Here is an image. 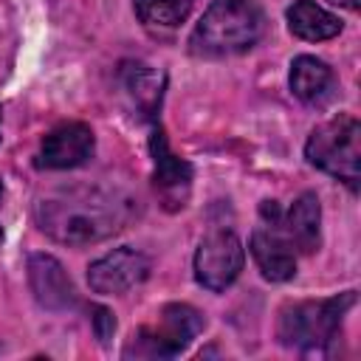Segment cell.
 <instances>
[{"label":"cell","mask_w":361,"mask_h":361,"mask_svg":"<svg viewBox=\"0 0 361 361\" xmlns=\"http://www.w3.org/2000/svg\"><path fill=\"white\" fill-rule=\"evenodd\" d=\"M135 214V200L104 183L56 186L37 197L34 220L42 234L62 245H93L118 234Z\"/></svg>","instance_id":"1"},{"label":"cell","mask_w":361,"mask_h":361,"mask_svg":"<svg viewBox=\"0 0 361 361\" xmlns=\"http://www.w3.org/2000/svg\"><path fill=\"white\" fill-rule=\"evenodd\" d=\"M265 31V14L257 0H212L197 20L189 51L197 56H231L254 48Z\"/></svg>","instance_id":"2"},{"label":"cell","mask_w":361,"mask_h":361,"mask_svg":"<svg viewBox=\"0 0 361 361\" xmlns=\"http://www.w3.org/2000/svg\"><path fill=\"white\" fill-rule=\"evenodd\" d=\"M353 305H355V290H344L327 299L290 302L279 310L276 338L282 347L322 355L336 344L341 333V322Z\"/></svg>","instance_id":"3"},{"label":"cell","mask_w":361,"mask_h":361,"mask_svg":"<svg viewBox=\"0 0 361 361\" xmlns=\"http://www.w3.org/2000/svg\"><path fill=\"white\" fill-rule=\"evenodd\" d=\"M305 158L316 169L341 180L350 192L358 189L361 178V124L350 113L319 124L305 144Z\"/></svg>","instance_id":"4"},{"label":"cell","mask_w":361,"mask_h":361,"mask_svg":"<svg viewBox=\"0 0 361 361\" xmlns=\"http://www.w3.org/2000/svg\"><path fill=\"white\" fill-rule=\"evenodd\" d=\"M206 319L197 307L172 302L164 305L158 313L155 324H144L133 341L127 344L124 355H138V358H172L189 347V341L203 330Z\"/></svg>","instance_id":"5"},{"label":"cell","mask_w":361,"mask_h":361,"mask_svg":"<svg viewBox=\"0 0 361 361\" xmlns=\"http://www.w3.org/2000/svg\"><path fill=\"white\" fill-rule=\"evenodd\" d=\"M245 248L234 231H212L195 251V279L206 290H226L243 271Z\"/></svg>","instance_id":"6"},{"label":"cell","mask_w":361,"mask_h":361,"mask_svg":"<svg viewBox=\"0 0 361 361\" xmlns=\"http://www.w3.org/2000/svg\"><path fill=\"white\" fill-rule=\"evenodd\" d=\"M149 276V257L135 248H113L87 268V285L102 296H121Z\"/></svg>","instance_id":"7"},{"label":"cell","mask_w":361,"mask_h":361,"mask_svg":"<svg viewBox=\"0 0 361 361\" xmlns=\"http://www.w3.org/2000/svg\"><path fill=\"white\" fill-rule=\"evenodd\" d=\"M152 186L164 203V209L178 212L186 206L189 200V189H192V164L183 161L180 155H175L166 144V135L161 127H155L152 133Z\"/></svg>","instance_id":"8"},{"label":"cell","mask_w":361,"mask_h":361,"mask_svg":"<svg viewBox=\"0 0 361 361\" xmlns=\"http://www.w3.org/2000/svg\"><path fill=\"white\" fill-rule=\"evenodd\" d=\"M96 147L93 130L82 121H62L45 133L37 155L39 169H76L90 161Z\"/></svg>","instance_id":"9"},{"label":"cell","mask_w":361,"mask_h":361,"mask_svg":"<svg viewBox=\"0 0 361 361\" xmlns=\"http://www.w3.org/2000/svg\"><path fill=\"white\" fill-rule=\"evenodd\" d=\"M28 285H31L37 305L45 310H68L79 299L65 265L51 254L28 257Z\"/></svg>","instance_id":"10"},{"label":"cell","mask_w":361,"mask_h":361,"mask_svg":"<svg viewBox=\"0 0 361 361\" xmlns=\"http://www.w3.org/2000/svg\"><path fill=\"white\" fill-rule=\"evenodd\" d=\"M299 254H313L322 243V203L313 192H302L293 206L271 226Z\"/></svg>","instance_id":"11"},{"label":"cell","mask_w":361,"mask_h":361,"mask_svg":"<svg viewBox=\"0 0 361 361\" xmlns=\"http://www.w3.org/2000/svg\"><path fill=\"white\" fill-rule=\"evenodd\" d=\"M251 257L265 279L271 282H288L296 274V251L288 245V240L276 228H257L251 234Z\"/></svg>","instance_id":"12"},{"label":"cell","mask_w":361,"mask_h":361,"mask_svg":"<svg viewBox=\"0 0 361 361\" xmlns=\"http://www.w3.org/2000/svg\"><path fill=\"white\" fill-rule=\"evenodd\" d=\"M290 90L305 104H324L336 93V73L327 62L302 54L290 62Z\"/></svg>","instance_id":"13"},{"label":"cell","mask_w":361,"mask_h":361,"mask_svg":"<svg viewBox=\"0 0 361 361\" xmlns=\"http://www.w3.org/2000/svg\"><path fill=\"white\" fill-rule=\"evenodd\" d=\"M285 17H288L290 34L299 39H307V42L333 39L341 31V20L313 0H293V6L288 8Z\"/></svg>","instance_id":"14"},{"label":"cell","mask_w":361,"mask_h":361,"mask_svg":"<svg viewBox=\"0 0 361 361\" xmlns=\"http://www.w3.org/2000/svg\"><path fill=\"white\" fill-rule=\"evenodd\" d=\"M121 82L127 93L133 96L135 107L152 118L161 107V93H164V73L144 65V62H124L121 65Z\"/></svg>","instance_id":"15"},{"label":"cell","mask_w":361,"mask_h":361,"mask_svg":"<svg viewBox=\"0 0 361 361\" xmlns=\"http://www.w3.org/2000/svg\"><path fill=\"white\" fill-rule=\"evenodd\" d=\"M133 6L141 23L158 28H175L189 17L195 0H133Z\"/></svg>","instance_id":"16"},{"label":"cell","mask_w":361,"mask_h":361,"mask_svg":"<svg viewBox=\"0 0 361 361\" xmlns=\"http://www.w3.org/2000/svg\"><path fill=\"white\" fill-rule=\"evenodd\" d=\"M93 330H96V338L102 341V344H107L110 341V336L116 333V319H113V313L107 310V307H93Z\"/></svg>","instance_id":"17"},{"label":"cell","mask_w":361,"mask_h":361,"mask_svg":"<svg viewBox=\"0 0 361 361\" xmlns=\"http://www.w3.org/2000/svg\"><path fill=\"white\" fill-rule=\"evenodd\" d=\"M330 3H336L341 8H350V11H358V6H361V0H330Z\"/></svg>","instance_id":"18"},{"label":"cell","mask_w":361,"mask_h":361,"mask_svg":"<svg viewBox=\"0 0 361 361\" xmlns=\"http://www.w3.org/2000/svg\"><path fill=\"white\" fill-rule=\"evenodd\" d=\"M0 243H3V231H0Z\"/></svg>","instance_id":"19"},{"label":"cell","mask_w":361,"mask_h":361,"mask_svg":"<svg viewBox=\"0 0 361 361\" xmlns=\"http://www.w3.org/2000/svg\"><path fill=\"white\" fill-rule=\"evenodd\" d=\"M0 192H3V186H0Z\"/></svg>","instance_id":"20"}]
</instances>
